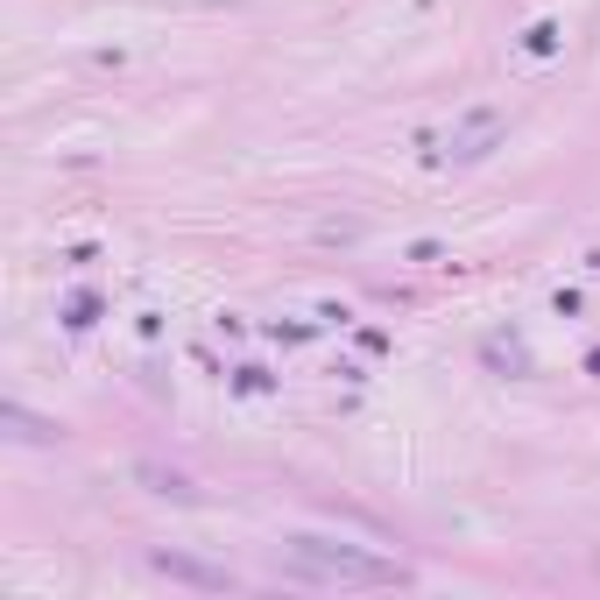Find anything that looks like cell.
<instances>
[{
  "instance_id": "ba28073f",
  "label": "cell",
  "mask_w": 600,
  "mask_h": 600,
  "mask_svg": "<svg viewBox=\"0 0 600 600\" xmlns=\"http://www.w3.org/2000/svg\"><path fill=\"white\" fill-rule=\"evenodd\" d=\"M92 318H99V297H71V318L64 325H92Z\"/></svg>"
},
{
  "instance_id": "277c9868",
  "label": "cell",
  "mask_w": 600,
  "mask_h": 600,
  "mask_svg": "<svg viewBox=\"0 0 600 600\" xmlns=\"http://www.w3.org/2000/svg\"><path fill=\"white\" fill-rule=\"evenodd\" d=\"M0 424H7V438H22V445H43V438H57V424H43V417H29V410H0Z\"/></svg>"
},
{
  "instance_id": "9c48e42d",
  "label": "cell",
  "mask_w": 600,
  "mask_h": 600,
  "mask_svg": "<svg viewBox=\"0 0 600 600\" xmlns=\"http://www.w3.org/2000/svg\"><path fill=\"white\" fill-rule=\"evenodd\" d=\"M233 388H241V395H261V388H268V375H261V368H241V375H233Z\"/></svg>"
},
{
  "instance_id": "3957f363",
  "label": "cell",
  "mask_w": 600,
  "mask_h": 600,
  "mask_svg": "<svg viewBox=\"0 0 600 600\" xmlns=\"http://www.w3.org/2000/svg\"><path fill=\"white\" fill-rule=\"evenodd\" d=\"M495 134H502V114H495V106H480L467 128L452 134V163H473V156H487V141H495Z\"/></svg>"
},
{
  "instance_id": "52a82bcc",
  "label": "cell",
  "mask_w": 600,
  "mask_h": 600,
  "mask_svg": "<svg viewBox=\"0 0 600 600\" xmlns=\"http://www.w3.org/2000/svg\"><path fill=\"white\" fill-rule=\"evenodd\" d=\"M523 50H530V57H551L558 50V22H537V29L523 36Z\"/></svg>"
},
{
  "instance_id": "7a4b0ae2",
  "label": "cell",
  "mask_w": 600,
  "mask_h": 600,
  "mask_svg": "<svg viewBox=\"0 0 600 600\" xmlns=\"http://www.w3.org/2000/svg\"><path fill=\"white\" fill-rule=\"evenodd\" d=\"M149 565H156V572H170V579H191V586H233V572H226V565H198V558H184V551H156L149 558Z\"/></svg>"
},
{
  "instance_id": "6da1fadb",
  "label": "cell",
  "mask_w": 600,
  "mask_h": 600,
  "mask_svg": "<svg viewBox=\"0 0 600 600\" xmlns=\"http://www.w3.org/2000/svg\"><path fill=\"white\" fill-rule=\"evenodd\" d=\"M283 572L325 579V586H403L410 579L395 558H375L360 544H332V537H290L283 544Z\"/></svg>"
},
{
  "instance_id": "8992f818",
  "label": "cell",
  "mask_w": 600,
  "mask_h": 600,
  "mask_svg": "<svg viewBox=\"0 0 600 600\" xmlns=\"http://www.w3.org/2000/svg\"><path fill=\"white\" fill-rule=\"evenodd\" d=\"M487 360H509L515 375H530V353H523V340H502V332L487 340Z\"/></svg>"
},
{
  "instance_id": "30bf717a",
  "label": "cell",
  "mask_w": 600,
  "mask_h": 600,
  "mask_svg": "<svg viewBox=\"0 0 600 600\" xmlns=\"http://www.w3.org/2000/svg\"><path fill=\"white\" fill-rule=\"evenodd\" d=\"M586 368H594V375H600V346H594V353H586Z\"/></svg>"
},
{
  "instance_id": "5b68a950",
  "label": "cell",
  "mask_w": 600,
  "mask_h": 600,
  "mask_svg": "<svg viewBox=\"0 0 600 600\" xmlns=\"http://www.w3.org/2000/svg\"><path fill=\"white\" fill-rule=\"evenodd\" d=\"M134 480H149L156 495H170V502H191V480L184 473H163V467H134Z\"/></svg>"
}]
</instances>
